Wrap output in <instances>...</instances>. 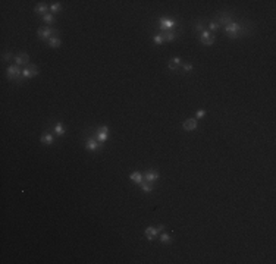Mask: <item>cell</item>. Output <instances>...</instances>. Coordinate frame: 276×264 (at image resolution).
<instances>
[{"mask_svg":"<svg viewBox=\"0 0 276 264\" xmlns=\"http://www.w3.org/2000/svg\"><path fill=\"white\" fill-rule=\"evenodd\" d=\"M43 21L44 22H47V24H52L54 21V16L52 13H46V15H43Z\"/></svg>","mask_w":276,"mask_h":264,"instance_id":"603a6c76","label":"cell"},{"mask_svg":"<svg viewBox=\"0 0 276 264\" xmlns=\"http://www.w3.org/2000/svg\"><path fill=\"white\" fill-rule=\"evenodd\" d=\"M15 62H16V65H18V66H19V65H28L29 56L27 54V53H21L19 56H16V57H15Z\"/></svg>","mask_w":276,"mask_h":264,"instance_id":"8fae6325","label":"cell"},{"mask_svg":"<svg viewBox=\"0 0 276 264\" xmlns=\"http://www.w3.org/2000/svg\"><path fill=\"white\" fill-rule=\"evenodd\" d=\"M12 59V53H3V60H10Z\"/></svg>","mask_w":276,"mask_h":264,"instance_id":"83f0119b","label":"cell"},{"mask_svg":"<svg viewBox=\"0 0 276 264\" xmlns=\"http://www.w3.org/2000/svg\"><path fill=\"white\" fill-rule=\"evenodd\" d=\"M107 134H109V128L107 126H98L97 128V139H98V142H104L107 139Z\"/></svg>","mask_w":276,"mask_h":264,"instance_id":"ba28073f","label":"cell"},{"mask_svg":"<svg viewBox=\"0 0 276 264\" xmlns=\"http://www.w3.org/2000/svg\"><path fill=\"white\" fill-rule=\"evenodd\" d=\"M214 22H218L219 27H220V25L226 27V25H229L231 22H232V16H231V15H228V13H219L218 18L214 19Z\"/></svg>","mask_w":276,"mask_h":264,"instance_id":"52a82bcc","label":"cell"},{"mask_svg":"<svg viewBox=\"0 0 276 264\" xmlns=\"http://www.w3.org/2000/svg\"><path fill=\"white\" fill-rule=\"evenodd\" d=\"M60 44H62V41H60V38H59L58 35H53V37L48 38V46H50V47L58 48V47H60Z\"/></svg>","mask_w":276,"mask_h":264,"instance_id":"5bb4252c","label":"cell"},{"mask_svg":"<svg viewBox=\"0 0 276 264\" xmlns=\"http://www.w3.org/2000/svg\"><path fill=\"white\" fill-rule=\"evenodd\" d=\"M153 41H154L156 44H162V43H165V40H163V37H162V34H159V35H154Z\"/></svg>","mask_w":276,"mask_h":264,"instance_id":"cb8c5ba5","label":"cell"},{"mask_svg":"<svg viewBox=\"0 0 276 264\" xmlns=\"http://www.w3.org/2000/svg\"><path fill=\"white\" fill-rule=\"evenodd\" d=\"M160 178L159 172H153V170H148V172L145 173V181H148V182H156L157 179Z\"/></svg>","mask_w":276,"mask_h":264,"instance_id":"4fadbf2b","label":"cell"},{"mask_svg":"<svg viewBox=\"0 0 276 264\" xmlns=\"http://www.w3.org/2000/svg\"><path fill=\"white\" fill-rule=\"evenodd\" d=\"M191 69H193V65H191V63H185V65H184V71H185V72H189Z\"/></svg>","mask_w":276,"mask_h":264,"instance_id":"4316f807","label":"cell"},{"mask_svg":"<svg viewBox=\"0 0 276 264\" xmlns=\"http://www.w3.org/2000/svg\"><path fill=\"white\" fill-rule=\"evenodd\" d=\"M100 147H102V142H97L96 139H91V138L87 139V144H85V148H87V150H91V151H94V150L100 148Z\"/></svg>","mask_w":276,"mask_h":264,"instance_id":"7c38bea8","label":"cell"},{"mask_svg":"<svg viewBox=\"0 0 276 264\" xmlns=\"http://www.w3.org/2000/svg\"><path fill=\"white\" fill-rule=\"evenodd\" d=\"M239 31H242V27L241 25H238V24H235V22H231L229 25L225 27V32L228 34L231 38H237Z\"/></svg>","mask_w":276,"mask_h":264,"instance_id":"7a4b0ae2","label":"cell"},{"mask_svg":"<svg viewBox=\"0 0 276 264\" xmlns=\"http://www.w3.org/2000/svg\"><path fill=\"white\" fill-rule=\"evenodd\" d=\"M159 25H160L159 28L163 29V32H165V31H173L176 22H175V21H172V19H160L159 21Z\"/></svg>","mask_w":276,"mask_h":264,"instance_id":"8992f818","label":"cell"},{"mask_svg":"<svg viewBox=\"0 0 276 264\" xmlns=\"http://www.w3.org/2000/svg\"><path fill=\"white\" fill-rule=\"evenodd\" d=\"M144 233H145V236H147V239H148V241H153L156 236L159 235L160 232L157 231V227H151V226H150V227H147V229L144 231Z\"/></svg>","mask_w":276,"mask_h":264,"instance_id":"30bf717a","label":"cell"},{"mask_svg":"<svg viewBox=\"0 0 276 264\" xmlns=\"http://www.w3.org/2000/svg\"><path fill=\"white\" fill-rule=\"evenodd\" d=\"M40 141H41L43 144H46V145H50L52 142H53V135L46 134V135H43V137L40 138Z\"/></svg>","mask_w":276,"mask_h":264,"instance_id":"d6986e66","label":"cell"},{"mask_svg":"<svg viewBox=\"0 0 276 264\" xmlns=\"http://www.w3.org/2000/svg\"><path fill=\"white\" fill-rule=\"evenodd\" d=\"M140 185H141V189H143L145 194H148V192L153 191V187H151V183L148 182V181H143Z\"/></svg>","mask_w":276,"mask_h":264,"instance_id":"ac0fdd59","label":"cell"},{"mask_svg":"<svg viewBox=\"0 0 276 264\" xmlns=\"http://www.w3.org/2000/svg\"><path fill=\"white\" fill-rule=\"evenodd\" d=\"M165 227H166L165 225H159V227H157V231H159V232H163V231H165Z\"/></svg>","mask_w":276,"mask_h":264,"instance_id":"4dcf8cb0","label":"cell"},{"mask_svg":"<svg viewBox=\"0 0 276 264\" xmlns=\"http://www.w3.org/2000/svg\"><path fill=\"white\" fill-rule=\"evenodd\" d=\"M179 65H181V57H175L169 60V69H172V71H176Z\"/></svg>","mask_w":276,"mask_h":264,"instance_id":"2e32d148","label":"cell"},{"mask_svg":"<svg viewBox=\"0 0 276 264\" xmlns=\"http://www.w3.org/2000/svg\"><path fill=\"white\" fill-rule=\"evenodd\" d=\"M204 115H206V112H204V110H198V112H197V119H200V117H203Z\"/></svg>","mask_w":276,"mask_h":264,"instance_id":"f546056e","label":"cell"},{"mask_svg":"<svg viewBox=\"0 0 276 264\" xmlns=\"http://www.w3.org/2000/svg\"><path fill=\"white\" fill-rule=\"evenodd\" d=\"M60 10V3L59 2H56V3H53L52 5V12H59Z\"/></svg>","mask_w":276,"mask_h":264,"instance_id":"484cf974","label":"cell"},{"mask_svg":"<svg viewBox=\"0 0 276 264\" xmlns=\"http://www.w3.org/2000/svg\"><path fill=\"white\" fill-rule=\"evenodd\" d=\"M54 132H56L58 137H62V135L65 134V128H63L62 123H56V126H54Z\"/></svg>","mask_w":276,"mask_h":264,"instance_id":"ffe728a7","label":"cell"},{"mask_svg":"<svg viewBox=\"0 0 276 264\" xmlns=\"http://www.w3.org/2000/svg\"><path fill=\"white\" fill-rule=\"evenodd\" d=\"M6 72H8V78H9L10 81L16 82V84H22L24 82L25 78L22 77V71L19 69L18 65H12L6 69Z\"/></svg>","mask_w":276,"mask_h":264,"instance_id":"6da1fadb","label":"cell"},{"mask_svg":"<svg viewBox=\"0 0 276 264\" xmlns=\"http://www.w3.org/2000/svg\"><path fill=\"white\" fill-rule=\"evenodd\" d=\"M208 29H210V31H218V29H219V24H218V22H214V21H212V22H210V25H208Z\"/></svg>","mask_w":276,"mask_h":264,"instance_id":"d4e9b609","label":"cell"},{"mask_svg":"<svg viewBox=\"0 0 276 264\" xmlns=\"http://www.w3.org/2000/svg\"><path fill=\"white\" fill-rule=\"evenodd\" d=\"M182 126H184V129L185 131H194V129H197V126H198V120L197 119H187L182 123Z\"/></svg>","mask_w":276,"mask_h":264,"instance_id":"9c48e42d","label":"cell"},{"mask_svg":"<svg viewBox=\"0 0 276 264\" xmlns=\"http://www.w3.org/2000/svg\"><path fill=\"white\" fill-rule=\"evenodd\" d=\"M195 29H197V31H203V29H204L203 24H201V22H198V24L195 25Z\"/></svg>","mask_w":276,"mask_h":264,"instance_id":"f1b7e54d","label":"cell"},{"mask_svg":"<svg viewBox=\"0 0 276 264\" xmlns=\"http://www.w3.org/2000/svg\"><path fill=\"white\" fill-rule=\"evenodd\" d=\"M35 13H44L46 15V10H47V6L44 5V3H40V5L35 6Z\"/></svg>","mask_w":276,"mask_h":264,"instance_id":"44dd1931","label":"cell"},{"mask_svg":"<svg viewBox=\"0 0 276 264\" xmlns=\"http://www.w3.org/2000/svg\"><path fill=\"white\" fill-rule=\"evenodd\" d=\"M162 37H163L165 41H173L176 38V34L173 31H165V32H162Z\"/></svg>","mask_w":276,"mask_h":264,"instance_id":"9a60e30c","label":"cell"},{"mask_svg":"<svg viewBox=\"0 0 276 264\" xmlns=\"http://www.w3.org/2000/svg\"><path fill=\"white\" fill-rule=\"evenodd\" d=\"M129 179H131L134 183H141L143 182V175H141L140 172H134V173H131Z\"/></svg>","mask_w":276,"mask_h":264,"instance_id":"e0dca14e","label":"cell"},{"mask_svg":"<svg viewBox=\"0 0 276 264\" xmlns=\"http://www.w3.org/2000/svg\"><path fill=\"white\" fill-rule=\"evenodd\" d=\"M37 34H38V37L41 40H48L50 37H53V35H58V31L53 28H38Z\"/></svg>","mask_w":276,"mask_h":264,"instance_id":"3957f363","label":"cell"},{"mask_svg":"<svg viewBox=\"0 0 276 264\" xmlns=\"http://www.w3.org/2000/svg\"><path fill=\"white\" fill-rule=\"evenodd\" d=\"M37 75H38V67L35 66V65H28L22 71V77L24 78H33V77H37Z\"/></svg>","mask_w":276,"mask_h":264,"instance_id":"5b68a950","label":"cell"},{"mask_svg":"<svg viewBox=\"0 0 276 264\" xmlns=\"http://www.w3.org/2000/svg\"><path fill=\"white\" fill-rule=\"evenodd\" d=\"M214 40H216V37H214L210 31H203L200 41H201V44H204V46H212V44L214 43Z\"/></svg>","mask_w":276,"mask_h":264,"instance_id":"277c9868","label":"cell"},{"mask_svg":"<svg viewBox=\"0 0 276 264\" xmlns=\"http://www.w3.org/2000/svg\"><path fill=\"white\" fill-rule=\"evenodd\" d=\"M160 241H162L163 244H170V242H172V238H170L168 233H162V235H160Z\"/></svg>","mask_w":276,"mask_h":264,"instance_id":"7402d4cb","label":"cell"}]
</instances>
